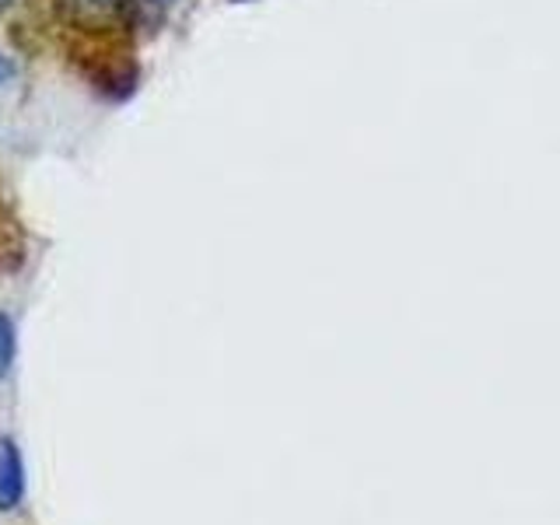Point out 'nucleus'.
Returning <instances> with one entry per match:
<instances>
[{"mask_svg": "<svg viewBox=\"0 0 560 525\" xmlns=\"http://www.w3.org/2000/svg\"><path fill=\"white\" fill-rule=\"evenodd\" d=\"M63 52L78 74L113 102H127L140 84V63L130 28L102 32H60Z\"/></svg>", "mask_w": 560, "mask_h": 525, "instance_id": "obj_1", "label": "nucleus"}, {"mask_svg": "<svg viewBox=\"0 0 560 525\" xmlns=\"http://www.w3.org/2000/svg\"><path fill=\"white\" fill-rule=\"evenodd\" d=\"M60 32H102L137 25L133 0H52Z\"/></svg>", "mask_w": 560, "mask_h": 525, "instance_id": "obj_2", "label": "nucleus"}, {"mask_svg": "<svg viewBox=\"0 0 560 525\" xmlns=\"http://www.w3.org/2000/svg\"><path fill=\"white\" fill-rule=\"evenodd\" d=\"M28 259V235L25 224L18 218L11 197L0 189V277H11L25 267Z\"/></svg>", "mask_w": 560, "mask_h": 525, "instance_id": "obj_3", "label": "nucleus"}, {"mask_svg": "<svg viewBox=\"0 0 560 525\" xmlns=\"http://www.w3.org/2000/svg\"><path fill=\"white\" fill-rule=\"evenodd\" d=\"M25 501V459L11 438H0V512H14Z\"/></svg>", "mask_w": 560, "mask_h": 525, "instance_id": "obj_4", "label": "nucleus"}, {"mask_svg": "<svg viewBox=\"0 0 560 525\" xmlns=\"http://www.w3.org/2000/svg\"><path fill=\"white\" fill-rule=\"evenodd\" d=\"M14 358H18V329L11 315L0 312V378L11 375Z\"/></svg>", "mask_w": 560, "mask_h": 525, "instance_id": "obj_5", "label": "nucleus"}, {"mask_svg": "<svg viewBox=\"0 0 560 525\" xmlns=\"http://www.w3.org/2000/svg\"><path fill=\"white\" fill-rule=\"evenodd\" d=\"M11 81V63H8V57L0 52V88H4Z\"/></svg>", "mask_w": 560, "mask_h": 525, "instance_id": "obj_6", "label": "nucleus"}, {"mask_svg": "<svg viewBox=\"0 0 560 525\" xmlns=\"http://www.w3.org/2000/svg\"><path fill=\"white\" fill-rule=\"evenodd\" d=\"M151 4H162L165 8V4H172V0H151Z\"/></svg>", "mask_w": 560, "mask_h": 525, "instance_id": "obj_7", "label": "nucleus"}, {"mask_svg": "<svg viewBox=\"0 0 560 525\" xmlns=\"http://www.w3.org/2000/svg\"><path fill=\"white\" fill-rule=\"evenodd\" d=\"M8 4H11V0H0V11H4V8H8Z\"/></svg>", "mask_w": 560, "mask_h": 525, "instance_id": "obj_8", "label": "nucleus"}]
</instances>
